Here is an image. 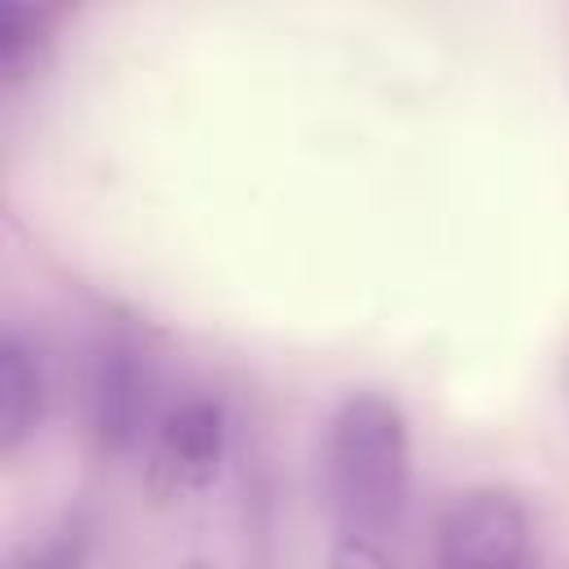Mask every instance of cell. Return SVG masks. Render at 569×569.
<instances>
[{"label": "cell", "instance_id": "1", "mask_svg": "<svg viewBox=\"0 0 569 569\" xmlns=\"http://www.w3.org/2000/svg\"><path fill=\"white\" fill-rule=\"evenodd\" d=\"M320 476L329 516L342 533L382 538L396 529L413 489V436L405 409L373 387L347 391L325 422Z\"/></svg>", "mask_w": 569, "mask_h": 569}, {"label": "cell", "instance_id": "2", "mask_svg": "<svg viewBox=\"0 0 569 569\" xmlns=\"http://www.w3.org/2000/svg\"><path fill=\"white\" fill-rule=\"evenodd\" d=\"M160 369L147 338L129 320H98L84 342L80 418L98 458L116 462L147 449L160 422Z\"/></svg>", "mask_w": 569, "mask_h": 569}, {"label": "cell", "instance_id": "3", "mask_svg": "<svg viewBox=\"0 0 569 569\" xmlns=\"http://www.w3.org/2000/svg\"><path fill=\"white\" fill-rule=\"evenodd\" d=\"M436 569H529L533 516L516 489L467 485L458 489L431 529Z\"/></svg>", "mask_w": 569, "mask_h": 569}, {"label": "cell", "instance_id": "4", "mask_svg": "<svg viewBox=\"0 0 569 569\" xmlns=\"http://www.w3.org/2000/svg\"><path fill=\"white\" fill-rule=\"evenodd\" d=\"M231 453V413L218 396L196 391L164 405L147 449L142 485L156 502H187L204 493Z\"/></svg>", "mask_w": 569, "mask_h": 569}, {"label": "cell", "instance_id": "5", "mask_svg": "<svg viewBox=\"0 0 569 569\" xmlns=\"http://www.w3.org/2000/svg\"><path fill=\"white\" fill-rule=\"evenodd\" d=\"M49 409V373L40 342L9 320L0 333V458H18Z\"/></svg>", "mask_w": 569, "mask_h": 569}, {"label": "cell", "instance_id": "6", "mask_svg": "<svg viewBox=\"0 0 569 569\" xmlns=\"http://www.w3.org/2000/svg\"><path fill=\"white\" fill-rule=\"evenodd\" d=\"M58 18L62 9L53 4H22V0L0 4V84L4 89H22L44 71L58 40Z\"/></svg>", "mask_w": 569, "mask_h": 569}, {"label": "cell", "instance_id": "7", "mask_svg": "<svg viewBox=\"0 0 569 569\" xmlns=\"http://www.w3.org/2000/svg\"><path fill=\"white\" fill-rule=\"evenodd\" d=\"M84 565H89V525L80 516L58 520L40 538H27L9 560V569H84Z\"/></svg>", "mask_w": 569, "mask_h": 569}, {"label": "cell", "instance_id": "8", "mask_svg": "<svg viewBox=\"0 0 569 569\" xmlns=\"http://www.w3.org/2000/svg\"><path fill=\"white\" fill-rule=\"evenodd\" d=\"M325 569H400V560L378 542V538H360V533H338Z\"/></svg>", "mask_w": 569, "mask_h": 569}, {"label": "cell", "instance_id": "9", "mask_svg": "<svg viewBox=\"0 0 569 569\" xmlns=\"http://www.w3.org/2000/svg\"><path fill=\"white\" fill-rule=\"evenodd\" d=\"M187 569H213V565H204V560H191V565H187Z\"/></svg>", "mask_w": 569, "mask_h": 569}]
</instances>
